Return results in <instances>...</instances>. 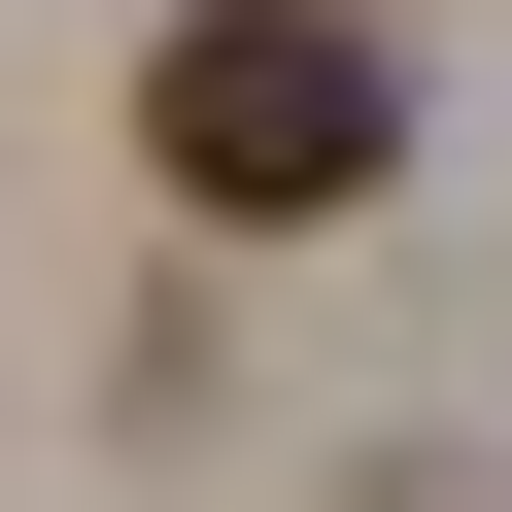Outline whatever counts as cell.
<instances>
[{
	"label": "cell",
	"mask_w": 512,
	"mask_h": 512,
	"mask_svg": "<svg viewBox=\"0 0 512 512\" xmlns=\"http://www.w3.org/2000/svg\"><path fill=\"white\" fill-rule=\"evenodd\" d=\"M137 171H171V205H376V171H410V69L342 35V0H171Z\"/></svg>",
	"instance_id": "obj_1"
}]
</instances>
